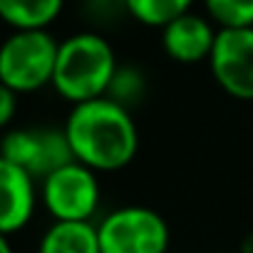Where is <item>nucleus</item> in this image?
<instances>
[{"mask_svg": "<svg viewBox=\"0 0 253 253\" xmlns=\"http://www.w3.org/2000/svg\"><path fill=\"white\" fill-rule=\"evenodd\" d=\"M119 62L99 33H77L60 42L52 87L67 102L82 104L107 94Z\"/></svg>", "mask_w": 253, "mask_h": 253, "instance_id": "f03ea898", "label": "nucleus"}, {"mask_svg": "<svg viewBox=\"0 0 253 253\" xmlns=\"http://www.w3.org/2000/svg\"><path fill=\"white\" fill-rule=\"evenodd\" d=\"M104 97H109L112 102H117L124 109L132 112V107H137L147 97V77H144V72L139 67H134V65H119Z\"/></svg>", "mask_w": 253, "mask_h": 253, "instance_id": "ddd939ff", "label": "nucleus"}, {"mask_svg": "<svg viewBox=\"0 0 253 253\" xmlns=\"http://www.w3.org/2000/svg\"><path fill=\"white\" fill-rule=\"evenodd\" d=\"M60 42L45 30H15L0 47V82L15 94L38 92L55 80Z\"/></svg>", "mask_w": 253, "mask_h": 253, "instance_id": "7ed1b4c3", "label": "nucleus"}, {"mask_svg": "<svg viewBox=\"0 0 253 253\" xmlns=\"http://www.w3.org/2000/svg\"><path fill=\"white\" fill-rule=\"evenodd\" d=\"M216 35L218 30H213V25L206 18L186 13L167 28H162V45L174 62L196 65L204 60L209 62L216 45Z\"/></svg>", "mask_w": 253, "mask_h": 253, "instance_id": "6e6552de", "label": "nucleus"}, {"mask_svg": "<svg viewBox=\"0 0 253 253\" xmlns=\"http://www.w3.org/2000/svg\"><path fill=\"white\" fill-rule=\"evenodd\" d=\"M62 5L65 0H0V18L15 30H45Z\"/></svg>", "mask_w": 253, "mask_h": 253, "instance_id": "9b49d317", "label": "nucleus"}, {"mask_svg": "<svg viewBox=\"0 0 253 253\" xmlns=\"http://www.w3.org/2000/svg\"><path fill=\"white\" fill-rule=\"evenodd\" d=\"M0 162L15 164L28 174H33L35 179H45L60 167L75 162V154L65 129L20 126V129L5 132L3 144H0Z\"/></svg>", "mask_w": 253, "mask_h": 253, "instance_id": "423d86ee", "label": "nucleus"}, {"mask_svg": "<svg viewBox=\"0 0 253 253\" xmlns=\"http://www.w3.org/2000/svg\"><path fill=\"white\" fill-rule=\"evenodd\" d=\"M223 253H226V251H223Z\"/></svg>", "mask_w": 253, "mask_h": 253, "instance_id": "a211bd4d", "label": "nucleus"}, {"mask_svg": "<svg viewBox=\"0 0 253 253\" xmlns=\"http://www.w3.org/2000/svg\"><path fill=\"white\" fill-rule=\"evenodd\" d=\"M18 99H20V94H15L8 87H0V124H3V126H8L13 122Z\"/></svg>", "mask_w": 253, "mask_h": 253, "instance_id": "dca6fc26", "label": "nucleus"}, {"mask_svg": "<svg viewBox=\"0 0 253 253\" xmlns=\"http://www.w3.org/2000/svg\"><path fill=\"white\" fill-rule=\"evenodd\" d=\"M194 0H126L129 15L152 28H167L176 18L186 15Z\"/></svg>", "mask_w": 253, "mask_h": 253, "instance_id": "f8f14e48", "label": "nucleus"}, {"mask_svg": "<svg viewBox=\"0 0 253 253\" xmlns=\"http://www.w3.org/2000/svg\"><path fill=\"white\" fill-rule=\"evenodd\" d=\"M84 13L94 23H114L122 15H129L126 0H84Z\"/></svg>", "mask_w": 253, "mask_h": 253, "instance_id": "2eb2a0df", "label": "nucleus"}, {"mask_svg": "<svg viewBox=\"0 0 253 253\" xmlns=\"http://www.w3.org/2000/svg\"><path fill=\"white\" fill-rule=\"evenodd\" d=\"M0 191H3L0 231H3V236H13L15 231H23L35 213L38 206L35 176L15 164L0 162Z\"/></svg>", "mask_w": 253, "mask_h": 253, "instance_id": "1a4fd4ad", "label": "nucleus"}, {"mask_svg": "<svg viewBox=\"0 0 253 253\" xmlns=\"http://www.w3.org/2000/svg\"><path fill=\"white\" fill-rule=\"evenodd\" d=\"M38 253H102L97 226L92 221H52Z\"/></svg>", "mask_w": 253, "mask_h": 253, "instance_id": "9d476101", "label": "nucleus"}, {"mask_svg": "<svg viewBox=\"0 0 253 253\" xmlns=\"http://www.w3.org/2000/svg\"><path fill=\"white\" fill-rule=\"evenodd\" d=\"M62 129L75 162L97 174L124 169L139 152V129L132 112L109 97L75 104Z\"/></svg>", "mask_w": 253, "mask_h": 253, "instance_id": "f257e3e1", "label": "nucleus"}, {"mask_svg": "<svg viewBox=\"0 0 253 253\" xmlns=\"http://www.w3.org/2000/svg\"><path fill=\"white\" fill-rule=\"evenodd\" d=\"M102 186L97 171L80 162H70L47 174L40 186V199L52 221H92L99 209Z\"/></svg>", "mask_w": 253, "mask_h": 253, "instance_id": "39448f33", "label": "nucleus"}, {"mask_svg": "<svg viewBox=\"0 0 253 253\" xmlns=\"http://www.w3.org/2000/svg\"><path fill=\"white\" fill-rule=\"evenodd\" d=\"M209 67L228 97L253 102V28L218 30Z\"/></svg>", "mask_w": 253, "mask_h": 253, "instance_id": "0eeeda50", "label": "nucleus"}, {"mask_svg": "<svg viewBox=\"0 0 253 253\" xmlns=\"http://www.w3.org/2000/svg\"><path fill=\"white\" fill-rule=\"evenodd\" d=\"M218 30L253 28V0H204Z\"/></svg>", "mask_w": 253, "mask_h": 253, "instance_id": "4468645a", "label": "nucleus"}, {"mask_svg": "<svg viewBox=\"0 0 253 253\" xmlns=\"http://www.w3.org/2000/svg\"><path fill=\"white\" fill-rule=\"evenodd\" d=\"M102 253H167L169 226L164 216L149 206H122L109 211L99 223Z\"/></svg>", "mask_w": 253, "mask_h": 253, "instance_id": "20e7f679", "label": "nucleus"}, {"mask_svg": "<svg viewBox=\"0 0 253 253\" xmlns=\"http://www.w3.org/2000/svg\"><path fill=\"white\" fill-rule=\"evenodd\" d=\"M0 253H13V248H10V236L0 238Z\"/></svg>", "mask_w": 253, "mask_h": 253, "instance_id": "f3484780", "label": "nucleus"}]
</instances>
